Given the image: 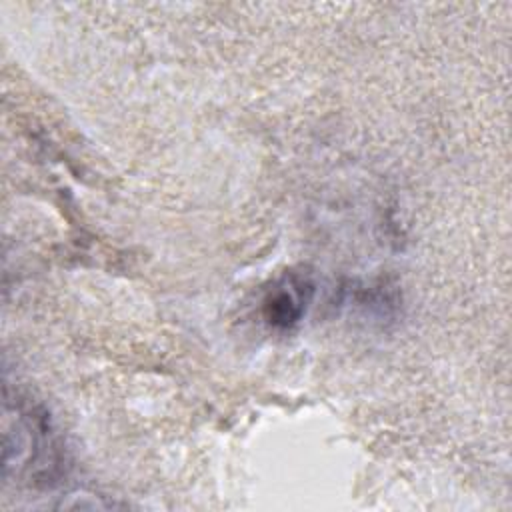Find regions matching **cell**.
Masks as SVG:
<instances>
[{
	"label": "cell",
	"instance_id": "obj_1",
	"mask_svg": "<svg viewBox=\"0 0 512 512\" xmlns=\"http://www.w3.org/2000/svg\"><path fill=\"white\" fill-rule=\"evenodd\" d=\"M314 296V282L306 272H286L262 300V316L268 326L288 330L296 326Z\"/></svg>",
	"mask_w": 512,
	"mask_h": 512
}]
</instances>
